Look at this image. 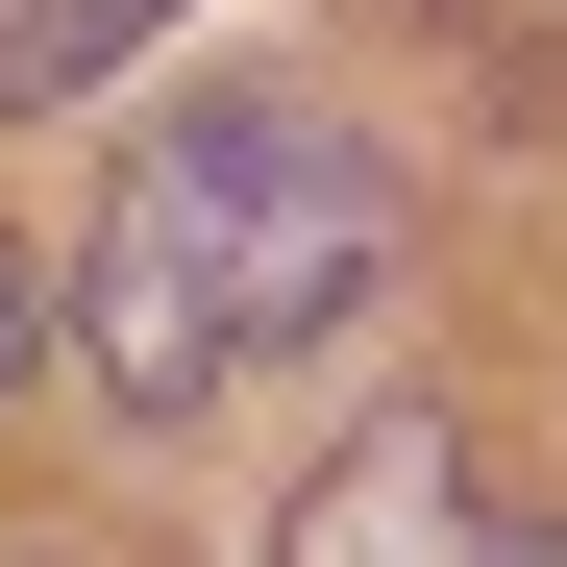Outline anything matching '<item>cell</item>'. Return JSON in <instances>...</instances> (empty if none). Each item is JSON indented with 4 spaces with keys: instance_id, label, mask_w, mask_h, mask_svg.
<instances>
[{
    "instance_id": "1",
    "label": "cell",
    "mask_w": 567,
    "mask_h": 567,
    "mask_svg": "<svg viewBox=\"0 0 567 567\" xmlns=\"http://www.w3.org/2000/svg\"><path fill=\"white\" fill-rule=\"evenodd\" d=\"M370 271H395V173H370L321 100H173L148 148H124V198H100V247H74V370H100L124 420H198V395H247L271 346H321Z\"/></svg>"
},
{
    "instance_id": "2",
    "label": "cell",
    "mask_w": 567,
    "mask_h": 567,
    "mask_svg": "<svg viewBox=\"0 0 567 567\" xmlns=\"http://www.w3.org/2000/svg\"><path fill=\"white\" fill-rule=\"evenodd\" d=\"M271 567H567V518H543V494H494V444L395 395L370 444H321V468H297Z\"/></svg>"
},
{
    "instance_id": "3",
    "label": "cell",
    "mask_w": 567,
    "mask_h": 567,
    "mask_svg": "<svg viewBox=\"0 0 567 567\" xmlns=\"http://www.w3.org/2000/svg\"><path fill=\"white\" fill-rule=\"evenodd\" d=\"M173 25V0H0V124H50V100H100V74Z\"/></svg>"
},
{
    "instance_id": "4",
    "label": "cell",
    "mask_w": 567,
    "mask_h": 567,
    "mask_svg": "<svg viewBox=\"0 0 567 567\" xmlns=\"http://www.w3.org/2000/svg\"><path fill=\"white\" fill-rule=\"evenodd\" d=\"M25 321H50V297H25V247H0V370H25Z\"/></svg>"
}]
</instances>
